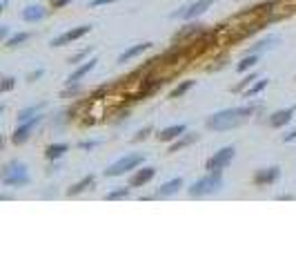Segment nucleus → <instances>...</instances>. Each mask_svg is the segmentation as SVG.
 I'll use <instances>...</instances> for the list:
<instances>
[{
	"label": "nucleus",
	"instance_id": "f257e3e1",
	"mask_svg": "<svg viewBox=\"0 0 296 268\" xmlns=\"http://www.w3.org/2000/svg\"><path fill=\"white\" fill-rule=\"evenodd\" d=\"M252 114H254V105L230 107V110H223V112L212 114L210 118H207V127H210V130H216V132H225V130H232V127L241 125V123Z\"/></svg>",
	"mask_w": 296,
	"mask_h": 268
},
{
	"label": "nucleus",
	"instance_id": "f03ea898",
	"mask_svg": "<svg viewBox=\"0 0 296 268\" xmlns=\"http://www.w3.org/2000/svg\"><path fill=\"white\" fill-rule=\"evenodd\" d=\"M3 185H7V188H25V185H29L27 166L23 161L7 163L3 170Z\"/></svg>",
	"mask_w": 296,
	"mask_h": 268
},
{
	"label": "nucleus",
	"instance_id": "7ed1b4c3",
	"mask_svg": "<svg viewBox=\"0 0 296 268\" xmlns=\"http://www.w3.org/2000/svg\"><path fill=\"white\" fill-rule=\"evenodd\" d=\"M223 188V177L221 172H210L207 177L199 179L196 183H191L189 194L191 197H205V194H214Z\"/></svg>",
	"mask_w": 296,
	"mask_h": 268
},
{
	"label": "nucleus",
	"instance_id": "20e7f679",
	"mask_svg": "<svg viewBox=\"0 0 296 268\" xmlns=\"http://www.w3.org/2000/svg\"><path fill=\"white\" fill-rule=\"evenodd\" d=\"M140 163H143V157H140V154H129V157L118 159L114 166H109L105 170V174L107 177H121V174H125L127 170H134L136 166H140Z\"/></svg>",
	"mask_w": 296,
	"mask_h": 268
},
{
	"label": "nucleus",
	"instance_id": "39448f33",
	"mask_svg": "<svg viewBox=\"0 0 296 268\" xmlns=\"http://www.w3.org/2000/svg\"><path fill=\"white\" fill-rule=\"evenodd\" d=\"M234 154H236V150H234L232 146H227V148H223V150H218L214 157L207 161V170H210V172H223V168H225L227 163H232Z\"/></svg>",
	"mask_w": 296,
	"mask_h": 268
},
{
	"label": "nucleus",
	"instance_id": "423d86ee",
	"mask_svg": "<svg viewBox=\"0 0 296 268\" xmlns=\"http://www.w3.org/2000/svg\"><path fill=\"white\" fill-rule=\"evenodd\" d=\"M212 3L214 0H194V3H189L187 7H183L180 12L174 14V18H185V20H191L196 16H201V14H205L207 9L212 7Z\"/></svg>",
	"mask_w": 296,
	"mask_h": 268
},
{
	"label": "nucleus",
	"instance_id": "0eeeda50",
	"mask_svg": "<svg viewBox=\"0 0 296 268\" xmlns=\"http://www.w3.org/2000/svg\"><path fill=\"white\" fill-rule=\"evenodd\" d=\"M89 32H91V25H80V27H74V29H69V32L60 34L58 38H54V40H51V45H54V47H60V45L74 43V40L82 38V36H85V34H89Z\"/></svg>",
	"mask_w": 296,
	"mask_h": 268
},
{
	"label": "nucleus",
	"instance_id": "6e6552de",
	"mask_svg": "<svg viewBox=\"0 0 296 268\" xmlns=\"http://www.w3.org/2000/svg\"><path fill=\"white\" fill-rule=\"evenodd\" d=\"M40 121H43V116H34V118H29V121H23V125L16 127V132L12 134V141L14 143H25L31 137V132L36 130V125H38Z\"/></svg>",
	"mask_w": 296,
	"mask_h": 268
},
{
	"label": "nucleus",
	"instance_id": "1a4fd4ad",
	"mask_svg": "<svg viewBox=\"0 0 296 268\" xmlns=\"http://www.w3.org/2000/svg\"><path fill=\"white\" fill-rule=\"evenodd\" d=\"M278 174H280V170H278L276 166H272V168H263V170H258V172L254 174V183H256L258 188H263V185H269V183L276 181Z\"/></svg>",
	"mask_w": 296,
	"mask_h": 268
},
{
	"label": "nucleus",
	"instance_id": "9d476101",
	"mask_svg": "<svg viewBox=\"0 0 296 268\" xmlns=\"http://www.w3.org/2000/svg\"><path fill=\"white\" fill-rule=\"evenodd\" d=\"M294 112H296V107H287V110H278V112H274V114L269 116V125H272V127L285 125V123L292 121Z\"/></svg>",
	"mask_w": 296,
	"mask_h": 268
},
{
	"label": "nucleus",
	"instance_id": "9b49d317",
	"mask_svg": "<svg viewBox=\"0 0 296 268\" xmlns=\"http://www.w3.org/2000/svg\"><path fill=\"white\" fill-rule=\"evenodd\" d=\"M154 174H156L154 168H143V170H138V172L134 174L132 179H129V185H132V188H140V185H145V183L152 181Z\"/></svg>",
	"mask_w": 296,
	"mask_h": 268
},
{
	"label": "nucleus",
	"instance_id": "f8f14e48",
	"mask_svg": "<svg viewBox=\"0 0 296 268\" xmlns=\"http://www.w3.org/2000/svg\"><path fill=\"white\" fill-rule=\"evenodd\" d=\"M187 132V127L180 123V125H169V127H165V130H160L158 132V139L160 141H176L178 137H183V134Z\"/></svg>",
	"mask_w": 296,
	"mask_h": 268
},
{
	"label": "nucleus",
	"instance_id": "ddd939ff",
	"mask_svg": "<svg viewBox=\"0 0 296 268\" xmlns=\"http://www.w3.org/2000/svg\"><path fill=\"white\" fill-rule=\"evenodd\" d=\"M149 47H152V43H140V45H134V47H129L127 51H123V54L118 56V63H129L132 58H136L138 54L147 51Z\"/></svg>",
	"mask_w": 296,
	"mask_h": 268
},
{
	"label": "nucleus",
	"instance_id": "4468645a",
	"mask_svg": "<svg viewBox=\"0 0 296 268\" xmlns=\"http://www.w3.org/2000/svg\"><path fill=\"white\" fill-rule=\"evenodd\" d=\"M183 188V179H171V181L167 183H163L158 190H156V197H169V194H174V192H178V190Z\"/></svg>",
	"mask_w": 296,
	"mask_h": 268
},
{
	"label": "nucleus",
	"instance_id": "2eb2a0df",
	"mask_svg": "<svg viewBox=\"0 0 296 268\" xmlns=\"http://www.w3.org/2000/svg\"><path fill=\"white\" fill-rule=\"evenodd\" d=\"M96 63H98L96 58H89L85 65H82V67H78V70L74 72V74H71L69 79H67V83H69V85H71V83H78V81H80L82 76H87V74H89V72L93 70V67H96Z\"/></svg>",
	"mask_w": 296,
	"mask_h": 268
},
{
	"label": "nucleus",
	"instance_id": "dca6fc26",
	"mask_svg": "<svg viewBox=\"0 0 296 268\" xmlns=\"http://www.w3.org/2000/svg\"><path fill=\"white\" fill-rule=\"evenodd\" d=\"M47 16V12L43 7H38V5H31V7L23 9V18L27 20V23H38V20H43Z\"/></svg>",
	"mask_w": 296,
	"mask_h": 268
},
{
	"label": "nucleus",
	"instance_id": "f3484780",
	"mask_svg": "<svg viewBox=\"0 0 296 268\" xmlns=\"http://www.w3.org/2000/svg\"><path fill=\"white\" fill-rule=\"evenodd\" d=\"M93 181H96V179H93L91 174H89V177H82L80 181H78V183H74L69 190H67V194H69V197H71V194H80V192H85L87 188H91V185H93Z\"/></svg>",
	"mask_w": 296,
	"mask_h": 268
},
{
	"label": "nucleus",
	"instance_id": "a211bd4d",
	"mask_svg": "<svg viewBox=\"0 0 296 268\" xmlns=\"http://www.w3.org/2000/svg\"><path fill=\"white\" fill-rule=\"evenodd\" d=\"M67 150H69V148H67L65 143H54V146H49V148L45 150V157L51 159V161H56V159H60Z\"/></svg>",
	"mask_w": 296,
	"mask_h": 268
},
{
	"label": "nucleus",
	"instance_id": "6ab92c4d",
	"mask_svg": "<svg viewBox=\"0 0 296 268\" xmlns=\"http://www.w3.org/2000/svg\"><path fill=\"white\" fill-rule=\"evenodd\" d=\"M196 139H199L196 134H183V137H178V139H176V143L169 148V152H178L180 148H185V146H189V143H194Z\"/></svg>",
	"mask_w": 296,
	"mask_h": 268
},
{
	"label": "nucleus",
	"instance_id": "aec40b11",
	"mask_svg": "<svg viewBox=\"0 0 296 268\" xmlns=\"http://www.w3.org/2000/svg\"><path fill=\"white\" fill-rule=\"evenodd\" d=\"M29 40V34L27 32H23V34H16L12 36V38L5 43V47H9V49H14V47H18V45H23V43H27Z\"/></svg>",
	"mask_w": 296,
	"mask_h": 268
},
{
	"label": "nucleus",
	"instance_id": "412c9836",
	"mask_svg": "<svg viewBox=\"0 0 296 268\" xmlns=\"http://www.w3.org/2000/svg\"><path fill=\"white\" fill-rule=\"evenodd\" d=\"M191 87H194V81H183V83H180L178 87H176V90H171V99H178V96H183L187 90H191Z\"/></svg>",
	"mask_w": 296,
	"mask_h": 268
},
{
	"label": "nucleus",
	"instance_id": "4be33fe9",
	"mask_svg": "<svg viewBox=\"0 0 296 268\" xmlns=\"http://www.w3.org/2000/svg\"><path fill=\"white\" fill-rule=\"evenodd\" d=\"M256 60H258V56L252 51V54L245 56V58L238 63V72H245V70H249V67H254V65H256Z\"/></svg>",
	"mask_w": 296,
	"mask_h": 268
},
{
	"label": "nucleus",
	"instance_id": "5701e85b",
	"mask_svg": "<svg viewBox=\"0 0 296 268\" xmlns=\"http://www.w3.org/2000/svg\"><path fill=\"white\" fill-rule=\"evenodd\" d=\"M265 87H267V81H258L256 85H252V87H249V90L245 92V96H247V99H252V96H256L258 92H263Z\"/></svg>",
	"mask_w": 296,
	"mask_h": 268
},
{
	"label": "nucleus",
	"instance_id": "b1692460",
	"mask_svg": "<svg viewBox=\"0 0 296 268\" xmlns=\"http://www.w3.org/2000/svg\"><path fill=\"white\" fill-rule=\"evenodd\" d=\"M38 110H40V105H38V107H27V110H23V112L18 114V121H29V118L38 116Z\"/></svg>",
	"mask_w": 296,
	"mask_h": 268
},
{
	"label": "nucleus",
	"instance_id": "393cba45",
	"mask_svg": "<svg viewBox=\"0 0 296 268\" xmlns=\"http://www.w3.org/2000/svg\"><path fill=\"white\" fill-rule=\"evenodd\" d=\"M127 194H129V190H127V188H121V190H114V192H109L105 199H107V201H114V199H125Z\"/></svg>",
	"mask_w": 296,
	"mask_h": 268
},
{
	"label": "nucleus",
	"instance_id": "a878e982",
	"mask_svg": "<svg viewBox=\"0 0 296 268\" xmlns=\"http://www.w3.org/2000/svg\"><path fill=\"white\" fill-rule=\"evenodd\" d=\"M14 85H16V81L12 79V76H7V79L3 81V85H0V92H9V90H14Z\"/></svg>",
	"mask_w": 296,
	"mask_h": 268
},
{
	"label": "nucleus",
	"instance_id": "bb28decb",
	"mask_svg": "<svg viewBox=\"0 0 296 268\" xmlns=\"http://www.w3.org/2000/svg\"><path fill=\"white\" fill-rule=\"evenodd\" d=\"M89 51H91V49H82V51H80V54H76V56H74V58H69V63H71V65H74V63H78V60L87 58V56H89Z\"/></svg>",
	"mask_w": 296,
	"mask_h": 268
},
{
	"label": "nucleus",
	"instance_id": "cd10ccee",
	"mask_svg": "<svg viewBox=\"0 0 296 268\" xmlns=\"http://www.w3.org/2000/svg\"><path fill=\"white\" fill-rule=\"evenodd\" d=\"M256 79H258V76H256V74H249V76H247V79H245V81H241V83H238V85H236V90H243V87H245V85H249V83H252V81H256Z\"/></svg>",
	"mask_w": 296,
	"mask_h": 268
},
{
	"label": "nucleus",
	"instance_id": "c85d7f7f",
	"mask_svg": "<svg viewBox=\"0 0 296 268\" xmlns=\"http://www.w3.org/2000/svg\"><path fill=\"white\" fill-rule=\"evenodd\" d=\"M71 0H51V7L54 9H60V7H65V5H69Z\"/></svg>",
	"mask_w": 296,
	"mask_h": 268
},
{
	"label": "nucleus",
	"instance_id": "c756f323",
	"mask_svg": "<svg viewBox=\"0 0 296 268\" xmlns=\"http://www.w3.org/2000/svg\"><path fill=\"white\" fill-rule=\"evenodd\" d=\"M96 146H98L96 141H82V143H80L82 150H91V148H96Z\"/></svg>",
	"mask_w": 296,
	"mask_h": 268
},
{
	"label": "nucleus",
	"instance_id": "7c9ffc66",
	"mask_svg": "<svg viewBox=\"0 0 296 268\" xmlns=\"http://www.w3.org/2000/svg\"><path fill=\"white\" fill-rule=\"evenodd\" d=\"M109 3H116V0H91V7H101V5H109Z\"/></svg>",
	"mask_w": 296,
	"mask_h": 268
},
{
	"label": "nucleus",
	"instance_id": "2f4dec72",
	"mask_svg": "<svg viewBox=\"0 0 296 268\" xmlns=\"http://www.w3.org/2000/svg\"><path fill=\"white\" fill-rule=\"evenodd\" d=\"M149 132H152V127H145V130H140V132L136 134V141H140V139H145Z\"/></svg>",
	"mask_w": 296,
	"mask_h": 268
},
{
	"label": "nucleus",
	"instance_id": "473e14b6",
	"mask_svg": "<svg viewBox=\"0 0 296 268\" xmlns=\"http://www.w3.org/2000/svg\"><path fill=\"white\" fill-rule=\"evenodd\" d=\"M40 76H43V70H36V72H31L27 79H29V81H36V79H40Z\"/></svg>",
	"mask_w": 296,
	"mask_h": 268
},
{
	"label": "nucleus",
	"instance_id": "72a5a7b5",
	"mask_svg": "<svg viewBox=\"0 0 296 268\" xmlns=\"http://www.w3.org/2000/svg\"><path fill=\"white\" fill-rule=\"evenodd\" d=\"M294 139H296V130H294V132H289V134H285L283 141H294Z\"/></svg>",
	"mask_w": 296,
	"mask_h": 268
},
{
	"label": "nucleus",
	"instance_id": "f704fd0d",
	"mask_svg": "<svg viewBox=\"0 0 296 268\" xmlns=\"http://www.w3.org/2000/svg\"><path fill=\"white\" fill-rule=\"evenodd\" d=\"M0 38H7V27H0Z\"/></svg>",
	"mask_w": 296,
	"mask_h": 268
}]
</instances>
